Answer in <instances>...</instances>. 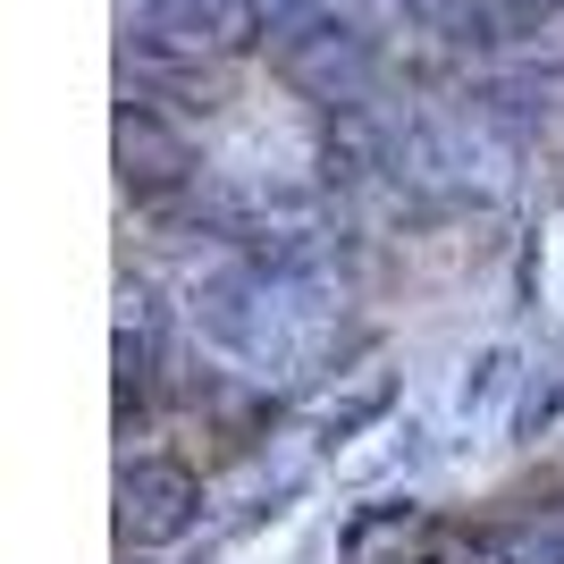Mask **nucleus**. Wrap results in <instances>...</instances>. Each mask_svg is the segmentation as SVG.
<instances>
[{
  "mask_svg": "<svg viewBox=\"0 0 564 564\" xmlns=\"http://www.w3.org/2000/svg\"><path fill=\"white\" fill-rule=\"evenodd\" d=\"M388 564H455V556H438V547H397Z\"/></svg>",
  "mask_w": 564,
  "mask_h": 564,
  "instance_id": "obj_9",
  "label": "nucleus"
},
{
  "mask_svg": "<svg viewBox=\"0 0 564 564\" xmlns=\"http://www.w3.org/2000/svg\"><path fill=\"white\" fill-rule=\"evenodd\" d=\"M438 556H455V564H564V522H471V531H438Z\"/></svg>",
  "mask_w": 564,
  "mask_h": 564,
  "instance_id": "obj_3",
  "label": "nucleus"
},
{
  "mask_svg": "<svg viewBox=\"0 0 564 564\" xmlns=\"http://www.w3.org/2000/svg\"><path fill=\"white\" fill-rule=\"evenodd\" d=\"M388 404H397V379H388V371L354 379L346 397L329 404V422H321V438H329V447H346V438H362V430H371L379 413H388Z\"/></svg>",
  "mask_w": 564,
  "mask_h": 564,
  "instance_id": "obj_6",
  "label": "nucleus"
},
{
  "mask_svg": "<svg viewBox=\"0 0 564 564\" xmlns=\"http://www.w3.org/2000/svg\"><path fill=\"white\" fill-rule=\"evenodd\" d=\"M497 379H506V354H480V371H471V379H464V422H471V404L489 397Z\"/></svg>",
  "mask_w": 564,
  "mask_h": 564,
  "instance_id": "obj_8",
  "label": "nucleus"
},
{
  "mask_svg": "<svg viewBox=\"0 0 564 564\" xmlns=\"http://www.w3.org/2000/svg\"><path fill=\"white\" fill-rule=\"evenodd\" d=\"M118 161H127V194H169L177 177H186V143H169V135H152L143 118H127L118 127Z\"/></svg>",
  "mask_w": 564,
  "mask_h": 564,
  "instance_id": "obj_5",
  "label": "nucleus"
},
{
  "mask_svg": "<svg viewBox=\"0 0 564 564\" xmlns=\"http://www.w3.org/2000/svg\"><path fill=\"white\" fill-rule=\"evenodd\" d=\"M194 329L253 379H321L337 337H346V295L329 261H270V253H228L219 270L194 279Z\"/></svg>",
  "mask_w": 564,
  "mask_h": 564,
  "instance_id": "obj_1",
  "label": "nucleus"
},
{
  "mask_svg": "<svg viewBox=\"0 0 564 564\" xmlns=\"http://www.w3.org/2000/svg\"><path fill=\"white\" fill-rule=\"evenodd\" d=\"M152 371H161V329H152V295H143V286H127V295H118V422H127V413L143 404Z\"/></svg>",
  "mask_w": 564,
  "mask_h": 564,
  "instance_id": "obj_4",
  "label": "nucleus"
},
{
  "mask_svg": "<svg viewBox=\"0 0 564 564\" xmlns=\"http://www.w3.org/2000/svg\"><path fill=\"white\" fill-rule=\"evenodd\" d=\"M556 404H564V346L547 354V362H540L531 379H522V404H514V438L547 430V422H556Z\"/></svg>",
  "mask_w": 564,
  "mask_h": 564,
  "instance_id": "obj_7",
  "label": "nucleus"
},
{
  "mask_svg": "<svg viewBox=\"0 0 564 564\" xmlns=\"http://www.w3.org/2000/svg\"><path fill=\"white\" fill-rule=\"evenodd\" d=\"M203 522V471L186 455L143 447L118 464V540L127 547H177Z\"/></svg>",
  "mask_w": 564,
  "mask_h": 564,
  "instance_id": "obj_2",
  "label": "nucleus"
}]
</instances>
